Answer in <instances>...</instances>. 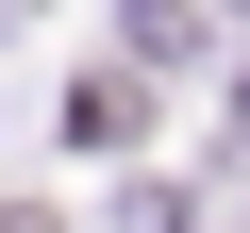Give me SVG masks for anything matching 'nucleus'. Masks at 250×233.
<instances>
[{"mask_svg":"<svg viewBox=\"0 0 250 233\" xmlns=\"http://www.w3.org/2000/svg\"><path fill=\"white\" fill-rule=\"evenodd\" d=\"M134 116H150L134 83H117V67H83V100H67V134H83V150H134Z\"/></svg>","mask_w":250,"mask_h":233,"instance_id":"obj_1","label":"nucleus"}]
</instances>
